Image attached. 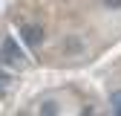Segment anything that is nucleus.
Instances as JSON below:
<instances>
[{
    "label": "nucleus",
    "instance_id": "nucleus-1",
    "mask_svg": "<svg viewBox=\"0 0 121 116\" xmlns=\"http://www.w3.org/2000/svg\"><path fill=\"white\" fill-rule=\"evenodd\" d=\"M23 41L29 44V47H40L43 29H40V26H23Z\"/></svg>",
    "mask_w": 121,
    "mask_h": 116
},
{
    "label": "nucleus",
    "instance_id": "nucleus-2",
    "mask_svg": "<svg viewBox=\"0 0 121 116\" xmlns=\"http://www.w3.org/2000/svg\"><path fill=\"white\" fill-rule=\"evenodd\" d=\"M3 58H6V61H20V58H23L20 47H17L12 38H6V41H3Z\"/></svg>",
    "mask_w": 121,
    "mask_h": 116
},
{
    "label": "nucleus",
    "instance_id": "nucleus-3",
    "mask_svg": "<svg viewBox=\"0 0 121 116\" xmlns=\"http://www.w3.org/2000/svg\"><path fill=\"white\" fill-rule=\"evenodd\" d=\"M110 105H112V110L121 116V90H115V93L110 96Z\"/></svg>",
    "mask_w": 121,
    "mask_h": 116
},
{
    "label": "nucleus",
    "instance_id": "nucleus-4",
    "mask_svg": "<svg viewBox=\"0 0 121 116\" xmlns=\"http://www.w3.org/2000/svg\"><path fill=\"white\" fill-rule=\"evenodd\" d=\"M40 110H43V113H58V107H55V102H46V105H43Z\"/></svg>",
    "mask_w": 121,
    "mask_h": 116
},
{
    "label": "nucleus",
    "instance_id": "nucleus-5",
    "mask_svg": "<svg viewBox=\"0 0 121 116\" xmlns=\"http://www.w3.org/2000/svg\"><path fill=\"white\" fill-rule=\"evenodd\" d=\"M104 3H107L110 9H121V0H104Z\"/></svg>",
    "mask_w": 121,
    "mask_h": 116
},
{
    "label": "nucleus",
    "instance_id": "nucleus-6",
    "mask_svg": "<svg viewBox=\"0 0 121 116\" xmlns=\"http://www.w3.org/2000/svg\"><path fill=\"white\" fill-rule=\"evenodd\" d=\"M0 93H3V90H0Z\"/></svg>",
    "mask_w": 121,
    "mask_h": 116
}]
</instances>
